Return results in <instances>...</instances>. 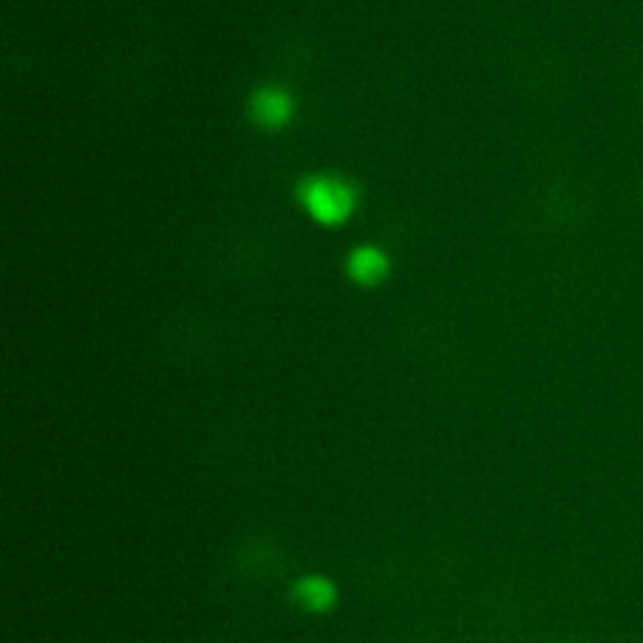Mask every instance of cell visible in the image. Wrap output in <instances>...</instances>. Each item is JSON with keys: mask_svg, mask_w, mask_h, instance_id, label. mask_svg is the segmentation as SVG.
I'll return each mask as SVG.
<instances>
[{"mask_svg": "<svg viewBox=\"0 0 643 643\" xmlns=\"http://www.w3.org/2000/svg\"><path fill=\"white\" fill-rule=\"evenodd\" d=\"M390 262L380 250L375 246H360L355 250L350 256H347V274L350 280L362 284V287H375L380 284L384 277H388Z\"/></svg>", "mask_w": 643, "mask_h": 643, "instance_id": "3957f363", "label": "cell"}, {"mask_svg": "<svg viewBox=\"0 0 643 643\" xmlns=\"http://www.w3.org/2000/svg\"><path fill=\"white\" fill-rule=\"evenodd\" d=\"M250 118L264 131H280L294 116V98L280 86L256 88L250 98Z\"/></svg>", "mask_w": 643, "mask_h": 643, "instance_id": "7a4b0ae2", "label": "cell"}, {"mask_svg": "<svg viewBox=\"0 0 643 643\" xmlns=\"http://www.w3.org/2000/svg\"><path fill=\"white\" fill-rule=\"evenodd\" d=\"M299 201L312 219L325 226L345 224L357 207V191L339 177H309L299 183Z\"/></svg>", "mask_w": 643, "mask_h": 643, "instance_id": "6da1fadb", "label": "cell"}]
</instances>
